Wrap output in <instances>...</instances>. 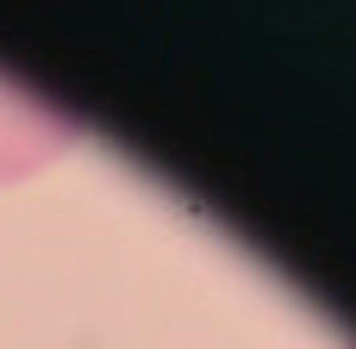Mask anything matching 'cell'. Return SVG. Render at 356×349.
Returning a JSON list of instances; mask_svg holds the SVG:
<instances>
[{
  "label": "cell",
  "instance_id": "obj_1",
  "mask_svg": "<svg viewBox=\"0 0 356 349\" xmlns=\"http://www.w3.org/2000/svg\"><path fill=\"white\" fill-rule=\"evenodd\" d=\"M75 144H81L75 112L56 106L50 94H38L31 81H19V75L0 69V187L44 175Z\"/></svg>",
  "mask_w": 356,
  "mask_h": 349
}]
</instances>
